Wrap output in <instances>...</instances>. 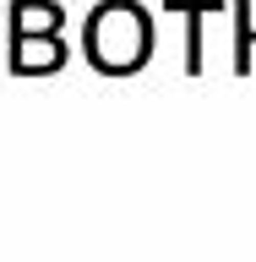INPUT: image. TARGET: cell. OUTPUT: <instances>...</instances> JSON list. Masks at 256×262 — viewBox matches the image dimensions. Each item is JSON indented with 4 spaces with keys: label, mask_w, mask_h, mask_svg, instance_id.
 I'll use <instances>...</instances> for the list:
<instances>
[{
    "label": "cell",
    "mask_w": 256,
    "mask_h": 262,
    "mask_svg": "<svg viewBox=\"0 0 256 262\" xmlns=\"http://www.w3.org/2000/svg\"><path fill=\"white\" fill-rule=\"evenodd\" d=\"M82 55L104 77H126L153 60V22L136 0H104L82 22Z\"/></svg>",
    "instance_id": "obj_1"
},
{
    "label": "cell",
    "mask_w": 256,
    "mask_h": 262,
    "mask_svg": "<svg viewBox=\"0 0 256 262\" xmlns=\"http://www.w3.org/2000/svg\"><path fill=\"white\" fill-rule=\"evenodd\" d=\"M60 66H65L60 33H28V38H11V71L38 77V71H60Z\"/></svg>",
    "instance_id": "obj_2"
},
{
    "label": "cell",
    "mask_w": 256,
    "mask_h": 262,
    "mask_svg": "<svg viewBox=\"0 0 256 262\" xmlns=\"http://www.w3.org/2000/svg\"><path fill=\"white\" fill-rule=\"evenodd\" d=\"M164 6H169V11L175 16H185V71H202V16L207 11H229V0H164Z\"/></svg>",
    "instance_id": "obj_3"
},
{
    "label": "cell",
    "mask_w": 256,
    "mask_h": 262,
    "mask_svg": "<svg viewBox=\"0 0 256 262\" xmlns=\"http://www.w3.org/2000/svg\"><path fill=\"white\" fill-rule=\"evenodd\" d=\"M65 6L55 0H16L11 6V38H28V33H60Z\"/></svg>",
    "instance_id": "obj_4"
},
{
    "label": "cell",
    "mask_w": 256,
    "mask_h": 262,
    "mask_svg": "<svg viewBox=\"0 0 256 262\" xmlns=\"http://www.w3.org/2000/svg\"><path fill=\"white\" fill-rule=\"evenodd\" d=\"M229 16H235V71H251V49H256V22H251V0H235L229 6Z\"/></svg>",
    "instance_id": "obj_5"
}]
</instances>
